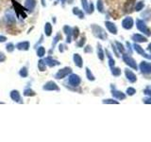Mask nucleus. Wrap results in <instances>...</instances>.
<instances>
[{
    "instance_id": "nucleus-39",
    "label": "nucleus",
    "mask_w": 151,
    "mask_h": 142,
    "mask_svg": "<svg viewBox=\"0 0 151 142\" xmlns=\"http://www.w3.org/2000/svg\"><path fill=\"white\" fill-rule=\"evenodd\" d=\"M79 36V28L77 27H74L73 28V39L77 40Z\"/></svg>"
},
{
    "instance_id": "nucleus-35",
    "label": "nucleus",
    "mask_w": 151,
    "mask_h": 142,
    "mask_svg": "<svg viewBox=\"0 0 151 142\" xmlns=\"http://www.w3.org/2000/svg\"><path fill=\"white\" fill-rule=\"evenodd\" d=\"M144 8V2L143 1V0H141V1H139L137 4H136L135 6V11H143Z\"/></svg>"
},
{
    "instance_id": "nucleus-8",
    "label": "nucleus",
    "mask_w": 151,
    "mask_h": 142,
    "mask_svg": "<svg viewBox=\"0 0 151 142\" xmlns=\"http://www.w3.org/2000/svg\"><path fill=\"white\" fill-rule=\"evenodd\" d=\"M133 26H134V20L130 16H126L123 19V21H122V27L127 30H131L133 28Z\"/></svg>"
},
{
    "instance_id": "nucleus-42",
    "label": "nucleus",
    "mask_w": 151,
    "mask_h": 142,
    "mask_svg": "<svg viewBox=\"0 0 151 142\" xmlns=\"http://www.w3.org/2000/svg\"><path fill=\"white\" fill-rule=\"evenodd\" d=\"M95 11V6H94V3L91 2L89 3V11H88V14H92Z\"/></svg>"
},
{
    "instance_id": "nucleus-6",
    "label": "nucleus",
    "mask_w": 151,
    "mask_h": 142,
    "mask_svg": "<svg viewBox=\"0 0 151 142\" xmlns=\"http://www.w3.org/2000/svg\"><path fill=\"white\" fill-rule=\"evenodd\" d=\"M67 83H68L69 85L73 86V87H77V86L80 85L81 79H80V77L78 76V75L75 74V73H71L68 76Z\"/></svg>"
},
{
    "instance_id": "nucleus-37",
    "label": "nucleus",
    "mask_w": 151,
    "mask_h": 142,
    "mask_svg": "<svg viewBox=\"0 0 151 142\" xmlns=\"http://www.w3.org/2000/svg\"><path fill=\"white\" fill-rule=\"evenodd\" d=\"M15 48H16L15 46H14L12 43H8V44L6 45V50H7L9 53H11V52H13Z\"/></svg>"
},
{
    "instance_id": "nucleus-23",
    "label": "nucleus",
    "mask_w": 151,
    "mask_h": 142,
    "mask_svg": "<svg viewBox=\"0 0 151 142\" xmlns=\"http://www.w3.org/2000/svg\"><path fill=\"white\" fill-rule=\"evenodd\" d=\"M72 13H73L74 15H77L79 19H84V13H83V11H81L79 8L74 7L73 10H72Z\"/></svg>"
},
{
    "instance_id": "nucleus-5",
    "label": "nucleus",
    "mask_w": 151,
    "mask_h": 142,
    "mask_svg": "<svg viewBox=\"0 0 151 142\" xmlns=\"http://www.w3.org/2000/svg\"><path fill=\"white\" fill-rule=\"evenodd\" d=\"M71 73H72V68L66 66V67H63L62 69H60V70H58V72L55 74L54 77L56 80H62V79H64L65 77L69 76Z\"/></svg>"
},
{
    "instance_id": "nucleus-21",
    "label": "nucleus",
    "mask_w": 151,
    "mask_h": 142,
    "mask_svg": "<svg viewBox=\"0 0 151 142\" xmlns=\"http://www.w3.org/2000/svg\"><path fill=\"white\" fill-rule=\"evenodd\" d=\"M97 57L101 62H103L105 59V50L103 49L102 46L99 43H97Z\"/></svg>"
},
{
    "instance_id": "nucleus-51",
    "label": "nucleus",
    "mask_w": 151,
    "mask_h": 142,
    "mask_svg": "<svg viewBox=\"0 0 151 142\" xmlns=\"http://www.w3.org/2000/svg\"><path fill=\"white\" fill-rule=\"evenodd\" d=\"M59 51L60 52V53H62V52L64 51V46H63L62 44L59 45Z\"/></svg>"
},
{
    "instance_id": "nucleus-44",
    "label": "nucleus",
    "mask_w": 151,
    "mask_h": 142,
    "mask_svg": "<svg viewBox=\"0 0 151 142\" xmlns=\"http://www.w3.org/2000/svg\"><path fill=\"white\" fill-rule=\"evenodd\" d=\"M112 50H113V52H114L115 56L119 58V57H120V53H119L118 49H117V48H116V47H115V45H114V44H112Z\"/></svg>"
},
{
    "instance_id": "nucleus-13",
    "label": "nucleus",
    "mask_w": 151,
    "mask_h": 142,
    "mask_svg": "<svg viewBox=\"0 0 151 142\" xmlns=\"http://www.w3.org/2000/svg\"><path fill=\"white\" fill-rule=\"evenodd\" d=\"M125 76H126L127 80L129 81L130 83H134L137 82V76L135 73H133V71L130 70L129 68L125 69Z\"/></svg>"
},
{
    "instance_id": "nucleus-47",
    "label": "nucleus",
    "mask_w": 151,
    "mask_h": 142,
    "mask_svg": "<svg viewBox=\"0 0 151 142\" xmlns=\"http://www.w3.org/2000/svg\"><path fill=\"white\" fill-rule=\"evenodd\" d=\"M144 94L146 96H149V97H151V88L150 87H146L144 90Z\"/></svg>"
},
{
    "instance_id": "nucleus-48",
    "label": "nucleus",
    "mask_w": 151,
    "mask_h": 142,
    "mask_svg": "<svg viewBox=\"0 0 151 142\" xmlns=\"http://www.w3.org/2000/svg\"><path fill=\"white\" fill-rule=\"evenodd\" d=\"M43 35H41V37H40V40H39V41H38L37 44H36L35 46H34V48H37L38 47H39V45L41 44V43H43Z\"/></svg>"
},
{
    "instance_id": "nucleus-3",
    "label": "nucleus",
    "mask_w": 151,
    "mask_h": 142,
    "mask_svg": "<svg viewBox=\"0 0 151 142\" xmlns=\"http://www.w3.org/2000/svg\"><path fill=\"white\" fill-rule=\"evenodd\" d=\"M122 59H123L124 63H126L127 66H129L130 68L134 69V70H137L138 69V66H137V63H136L135 60L133 59V58L130 56L129 54L127 53H122Z\"/></svg>"
},
{
    "instance_id": "nucleus-46",
    "label": "nucleus",
    "mask_w": 151,
    "mask_h": 142,
    "mask_svg": "<svg viewBox=\"0 0 151 142\" xmlns=\"http://www.w3.org/2000/svg\"><path fill=\"white\" fill-rule=\"evenodd\" d=\"M6 60H7L6 55L3 53V52H0V63H4Z\"/></svg>"
},
{
    "instance_id": "nucleus-17",
    "label": "nucleus",
    "mask_w": 151,
    "mask_h": 142,
    "mask_svg": "<svg viewBox=\"0 0 151 142\" xmlns=\"http://www.w3.org/2000/svg\"><path fill=\"white\" fill-rule=\"evenodd\" d=\"M15 48L18 49V50H22V51H28V49L30 48V43L28 41H23V42H19L17 43Z\"/></svg>"
},
{
    "instance_id": "nucleus-53",
    "label": "nucleus",
    "mask_w": 151,
    "mask_h": 142,
    "mask_svg": "<svg viewBox=\"0 0 151 142\" xmlns=\"http://www.w3.org/2000/svg\"><path fill=\"white\" fill-rule=\"evenodd\" d=\"M65 2H66V0H60V3H62V6H64Z\"/></svg>"
},
{
    "instance_id": "nucleus-32",
    "label": "nucleus",
    "mask_w": 151,
    "mask_h": 142,
    "mask_svg": "<svg viewBox=\"0 0 151 142\" xmlns=\"http://www.w3.org/2000/svg\"><path fill=\"white\" fill-rule=\"evenodd\" d=\"M19 75L20 77L22 78H27L28 76V70L26 66H23V67L19 70Z\"/></svg>"
},
{
    "instance_id": "nucleus-9",
    "label": "nucleus",
    "mask_w": 151,
    "mask_h": 142,
    "mask_svg": "<svg viewBox=\"0 0 151 142\" xmlns=\"http://www.w3.org/2000/svg\"><path fill=\"white\" fill-rule=\"evenodd\" d=\"M62 30L66 35V43H67V44H70L72 42V40H73V28H71L70 26H68V25H65V26H63Z\"/></svg>"
},
{
    "instance_id": "nucleus-49",
    "label": "nucleus",
    "mask_w": 151,
    "mask_h": 142,
    "mask_svg": "<svg viewBox=\"0 0 151 142\" xmlns=\"http://www.w3.org/2000/svg\"><path fill=\"white\" fill-rule=\"evenodd\" d=\"M126 45H127V48L129 49V53H132V46L130 45L129 42H127V43H126Z\"/></svg>"
},
{
    "instance_id": "nucleus-56",
    "label": "nucleus",
    "mask_w": 151,
    "mask_h": 142,
    "mask_svg": "<svg viewBox=\"0 0 151 142\" xmlns=\"http://www.w3.org/2000/svg\"><path fill=\"white\" fill-rule=\"evenodd\" d=\"M150 56H151V53H150Z\"/></svg>"
},
{
    "instance_id": "nucleus-7",
    "label": "nucleus",
    "mask_w": 151,
    "mask_h": 142,
    "mask_svg": "<svg viewBox=\"0 0 151 142\" xmlns=\"http://www.w3.org/2000/svg\"><path fill=\"white\" fill-rule=\"evenodd\" d=\"M43 91H60V89L59 87V85L53 81H49V82L45 83L43 85Z\"/></svg>"
},
{
    "instance_id": "nucleus-31",
    "label": "nucleus",
    "mask_w": 151,
    "mask_h": 142,
    "mask_svg": "<svg viewBox=\"0 0 151 142\" xmlns=\"http://www.w3.org/2000/svg\"><path fill=\"white\" fill-rule=\"evenodd\" d=\"M97 11H99V13H103L105 10H104V3H103V0H97Z\"/></svg>"
},
{
    "instance_id": "nucleus-40",
    "label": "nucleus",
    "mask_w": 151,
    "mask_h": 142,
    "mask_svg": "<svg viewBox=\"0 0 151 142\" xmlns=\"http://www.w3.org/2000/svg\"><path fill=\"white\" fill-rule=\"evenodd\" d=\"M102 103H104V104H119V101L112 100V98H108V100H103Z\"/></svg>"
},
{
    "instance_id": "nucleus-55",
    "label": "nucleus",
    "mask_w": 151,
    "mask_h": 142,
    "mask_svg": "<svg viewBox=\"0 0 151 142\" xmlns=\"http://www.w3.org/2000/svg\"><path fill=\"white\" fill-rule=\"evenodd\" d=\"M0 104H4V102H2V101H0Z\"/></svg>"
},
{
    "instance_id": "nucleus-11",
    "label": "nucleus",
    "mask_w": 151,
    "mask_h": 142,
    "mask_svg": "<svg viewBox=\"0 0 151 142\" xmlns=\"http://www.w3.org/2000/svg\"><path fill=\"white\" fill-rule=\"evenodd\" d=\"M132 48H134V50L137 52L138 54H140L141 56H143L144 58H146V59H148V60H151V56L150 54H147L146 51L144 50L143 48L141 47L140 45L138 44V43H134V44L132 45Z\"/></svg>"
},
{
    "instance_id": "nucleus-29",
    "label": "nucleus",
    "mask_w": 151,
    "mask_h": 142,
    "mask_svg": "<svg viewBox=\"0 0 151 142\" xmlns=\"http://www.w3.org/2000/svg\"><path fill=\"white\" fill-rule=\"evenodd\" d=\"M86 78L89 81H91V82H94V81L95 80V77L94 76V74L92 73L91 69H90L89 67H86Z\"/></svg>"
},
{
    "instance_id": "nucleus-43",
    "label": "nucleus",
    "mask_w": 151,
    "mask_h": 142,
    "mask_svg": "<svg viewBox=\"0 0 151 142\" xmlns=\"http://www.w3.org/2000/svg\"><path fill=\"white\" fill-rule=\"evenodd\" d=\"M84 52H85V53H93V48L90 45L86 46V47L84 48Z\"/></svg>"
},
{
    "instance_id": "nucleus-36",
    "label": "nucleus",
    "mask_w": 151,
    "mask_h": 142,
    "mask_svg": "<svg viewBox=\"0 0 151 142\" xmlns=\"http://www.w3.org/2000/svg\"><path fill=\"white\" fill-rule=\"evenodd\" d=\"M86 42V36L82 35V37L80 38V40L78 42H77V48H83Z\"/></svg>"
},
{
    "instance_id": "nucleus-19",
    "label": "nucleus",
    "mask_w": 151,
    "mask_h": 142,
    "mask_svg": "<svg viewBox=\"0 0 151 142\" xmlns=\"http://www.w3.org/2000/svg\"><path fill=\"white\" fill-rule=\"evenodd\" d=\"M73 61H74L76 66H77L78 68L83 67V60H82V57H81L79 54L75 53L73 55Z\"/></svg>"
},
{
    "instance_id": "nucleus-26",
    "label": "nucleus",
    "mask_w": 151,
    "mask_h": 142,
    "mask_svg": "<svg viewBox=\"0 0 151 142\" xmlns=\"http://www.w3.org/2000/svg\"><path fill=\"white\" fill-rule=\"evenodd\" d=\"M105 54L107 55V57H108V59H109V66L110 67H113V66L115 65V61L113 60L112 54L110 53V51L108 49H105Z\"/></svg>"
},
{
    "instance_id": "nucleus-45",
    "label": "nucleus",
    "mask_w": 151,
    "mask_h": 142,
    "mask_svg": "<svg viewBox=\"0 0 151 142\" xmlns=\"http://www.w3.org/2000/svg\"><path fill=\"white\" fill-rule=\"evenodd\" d=\"M143 102L144 104H151V97H146L143 98Z\"/></svg>"
},
{
    "instance_id": "nucleus-1",
    "label": "nucleus",
    "mask_w": 151,
    "mask_h": 142,
    "mask_svg": "<svg viewBox=\"0 0 151 142\" xmlns=\"http://www.w3.org/2000/svg\"><path fill=\"white\" fill-rule=\"evenodd\" d=\"M91 30L95 38L102 40V41H106L108 39V34L105 31L103 28H101L100 26H98L97 24H92L91 25Z\"/></svg>"
},
{
    "instance_id": "nucleus-33",
    "label": "nucleus",
    "mask_w": 151,
    "mask_h": 142,
    "mask_svg": "<svg viewBox=\"0 0 151 142\" xmlns=\"http://www.w3.org/2000/svg\"><path fill=\"white\" fill-rule=\"evenodd\" d=\"M114 45H115L116 48L118 49L119 53H124V52H125V50H126V48H125V47H124L123 45L121 44L120 42H118V41H115V42H114Z\"/></svg>"
},
{
    "instance_id": "nucleus-52",
    "label": "nucleus",
    "mask_w": 151,
    "mask_h": 142,
    "mask_svg": "<svg viewBox=\"0 0 151 142\" xmlns=\"http://www.w3.org/2000/svg\"><path fill=\"white\" fill-rule=\"evenodd\" d=\"M41 2H42V5H43V7H45L46 4H45V0H41Z\"/></svg>"
},
{
    "instance_id": "nucleus-38",
    "label": "nucleus",
    "mask_w": 151,
    "mask_h": 142,
    "mask_svg": "<svg viewBox=\"0 0 151 142\" xmlns=\"http://www.w3.org/2000/svg\"><path fill=\"white\" fill-rule=\"evenodd\" d=\"M80 1H81V5H82L83 10L85 11L86 13H88V11H89V3H88V0H80Z\"/></svg>"
},
{
    "instance_id": "nucleus-2",
    "label": "nucleus",
    "mask_w": 151,
    "mask_h": 142,
    "mask_svg": "<svg viewBox=\"0 0 151 142\" xmlns=\"http://www.w3.org/2000/svg\"><path fill=\"white\" fill-rule=\"evenodd\" d=\"M136 28L139 31H141L142 33H144V35L150 36L151 35V30H149V28L147 27L146 22L143 19H137L136 20Z\"/></svg>"
},
{
    "instance_id": "nucleus-50",
    "label": "nucleus",
    "mask_w": 151,
    "mask_h": 142,
    "mask_svg": "<svg viewBox=\"0 0 151 142\" xmlns=\"http://www.w3.org/2000/svg\"><path fill=\"white\" fill-rule=\"evenodd\" d=\"M7 40H8V38L6 36L0 35V43H5V42H7Z\"/></svg>"
},
{
    "instance_id": "nucleus-4",
    "label": "nucleus",
    "mask_w": 151,
    "mask_h": 142,
    "mask_svg": "<svg viewBox=\"0 0 151 142\" xmlns=\"http://www.w3.org/2000/svg\"><path fill=\"white\" fill-rule=\"evenodd\" d=\"M139 69L144 76H149L151 75V63L146 62V61H142L139 65Z\"/></svg>"
},
{
    "instance_id": "nucleus-15",
    "label": "nucleus",
    "mask_w": 151,
    "mask_h": 142,
    "mask_svg": "<svg viewBox=\"0 0 151 142\" xmlns=\"http://www.w3.org/2000/svg\"><path fill=\"white\" fill-rule=\"evenodd\" d=\"M10 97L11 98V100H13L14 102L23 103L22 98H21V95H20V92L18 90H11L10 92Z\"/></svg>"
},
{
    "instance_id": "nucleus-10",
    "label": "nucleus",
    "mask_w": 151,
    "mask_h": 142,
    "mask_svg": "<svg viewBox=\"0 0 151 142\" xmlns=\"http://www.w3.org/2000/svg\"><path fill=\"white\" fill-rule=\"evenodd\" d=\"M5 20H6V23H7L9 26L15 25V23H16L15 15H14V13L11 11H10V10L6 11V13H5Z\"/></svg>"
},
{
    "instance_id": "nucleus-16",
    "label": "nucleus",
    "mask_w": 151,
    "mask_h": 142,
    "mask_svg": "<svg viewBox=\"0 0 151 142\" xmlns=\"http://www.w3.org/2000/svg\"><path fill=\"white\" fill-rule=\"evenodd\" d=\"M105 26H106V28H107V30H108L109 32H111L112 34H113V35L117 34V32H118L117 27H116V25L113 22L106 21L105 22Z\"/></svg>"
},
{
    "instance_id": "nucleus-54",
    "label": "nucleus",
    "mask_w": 151,
    "mask_h": 142,
    "mask_svg": "<svg viewBox=\"0 0 151 142\" xmlns=\"http://www.w3.org/2000/svg\"><path fill=\"white\" fill-rule=\"evenodd\" d=\"M53 22H54V23H56V18H55V17L53 18Z\"/></svg>"
},
{
    "instance_id": "nucleus-41",
    "label": "nucleus",
    "mask_w": 151,
    "mask_h": 142,
    "mask_svg": "<svg viewBox=\"0 0 151 142\" xmlns=\"http://www.w3.org/2000/svg\"><path fill=\"white\" fill-rule=\"evenodd\" d=\"M126 94L127 96H133V95H135L136 94V89L133 88V87H129V88L127 89Z\"/></svg>"
},
{
    "instance_id": "nucleus-25",
    "label": "nucleus",
    "mask_w": 151,
    "mask_h": 142,
    "mask_svg": "<svg viewBox=\"0 0 151 142\" xmlns=\"http://www.w3.org/2000/svg\"><path fill=\"white\" fill-rule=\"evenodd\" d=\"M45 53H46V50H45V48L43 47V46H39V47L36 48V54H37V56L39 58L45 57Z\"/></svg>"
},
{
    "instance_id": "nucleus-24",
    "label": "nucleus",
    "mask_w": 151,
    "mask_h": 142,
    "mask_svg": "<svg viewBox=\"0 0 151 142\" xmlns=\"http://www.w3.org/2000/svg\"><path fill=\"white\" fill-rule=\"evenodd\" d=\"M23 95L25 97H34V96H36V92L32 90L30 87H26L24 89V92H23Z\"/></svg>"
},
{
    "instance_id": "nucleus-27",
    "label": "nucleus",
    "mask_w": 151,
    "mask_h": 142,
    "mask_svg": "<svg viewBox=\"0 0 151 142\" xmlns=\"http://www.w3.org/2000/svg\"><path fill=\"white\" fill-rule=\"evenodd\" d=\"M38 69L41 72H45L46 70V63L43 59H40L38 61Z\"/></svg>"
},
{
    "instance_id": "nucleus-22",
    "label": "nucleus",
    "mask_w": 151,
    "mask_h": 142,
    "mask_svg": "<svg viewBox=\"0 0 151 142\" xmlns=\"http://www.w3.org/2000/svg\"><path fill=\"white\" fill-rule=\"evenodd\" d=\"M52 31H53L52 24L49 22H46L45 25V36L50 37L52 35Z\"/></svg>"
},
{
    "instance_id": "nucleus-14",
    "label": "nucleus",
    "mask_w": 151,
    "mask_h": 142,
    "mask_svg": "<svg viewBox=\"0 0 151 142\" xmlns=\"http://www.w3.org/2000/svg\"><path fill=\"white\" fill-rule=\"evenodd\" d=\"M45 62L46 63V65L49 66V67H54V66H57V65H60V62L58 60H55L54 58H52L51 55H49L46 58H45Z\"/></svg>"
},
{
    "instance_id": "nucleus-12",
    "label": "nucleus",
    "mask_w": 151,
    "mask_h": 142,
    "mask_svg": "<svg viewBox=\"0 0 151 142\" xmlns=\"http://www.w3.org/2000/svg\"><path fill=\"white\" fill-rule=\"evenodd\" d=\"M112 95L113 96V98H115L116 100H123L126 98L127 97V94L123 93L122 91H119V90H116V89L114 88V85H112Z\"/></svg>"
},
{
    "instance_id": "nucleus-28",
    "label": "nucleus",
    "mask_w": 151,
    "mask_h": 142,
    "mask_svg": "<svg viewBox=\"0 0 151 142\" xmlns=\"http://www.w3.org/2000/svg\"><path fill=\"white\" fill-rule=\"evenodd\" d=\"M62 39V34H60V32H58L56 34V36L54 37V39H53V41H52V48H55V47H56V45L59 43L60 40Z\"/></svg>"
},
{
    "instance_id": "nucleus-30",
    "label": "nucleus",
    "mask_w": 151,
    "mask_h": 142,
    "mask_svg": "<svg viewBox=\"0 0 151 142\" xmlns=\"http://www.w3.org/2000/svg\"><path fill=\"white\" fill-rule=\"evenodd\" d=\"M142 17L144 19V20H151V9H148V10L144 11L142 13Z\"/></svg>"
},
{
    "instance_id": "nucleus-18",
    "label": "nucleus",
    "mask_w": 151,
    "mask_h": 142,
    "mask_svg": "<svg viewBox=\"0 0 151 142\" xmlns=\"http://www.w3.org/2000/svg\"><path fill=\"white\" fill-rule=\"evenodd\" d=\"M131 39L133 40L134 43H146L147 42V38L146 36L142 35V34L139 33H134L131 36Z\"/></svg>"
},
{
    "instance_id": "nucleus-20",
    "label": "nucleus",
    "mask_w": 151,
    "mask_h": 142,
    "mask_svg": "<svg viewBox=\"0 0 151 142\" xmlns=\"http://www.w3.org/2000/svg\"><path fill=\"white\" fill-rule=\"evenodd\" d=\"M36 0H25V8L28 11H32L36 7Z\"/></svg>"
},
{
    "instance_id": "nucleus-34",
    "label": "nucleus",
    "mask_w": 151,
    "mask_h": 142,
    "mask_svg": "<svg viewBox=\"0 0 151 142\" xmlns=\"http://www.w3.org/2000/svg\"><path fill=\"white\" fill-rule=\"evenodd\" d=\"M111 72H112V74L114 77H118V76H120V75H121V69L119 67H115V66L111 67Z\"/></svg>"
}]
</instances>
